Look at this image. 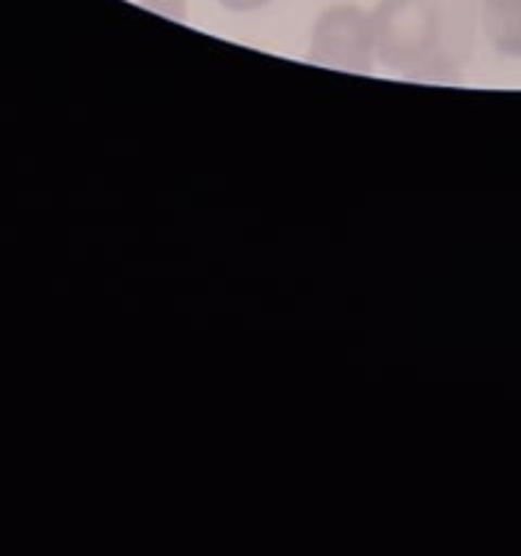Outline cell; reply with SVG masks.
Listing matches in <instances>:
<instances>
[{
  "label": "cell",
  "mask_w": 521,
  "mask_h": 556,
  "mask_svg": "<svg viewBox=\"0 0 521 556\" xmlns=\"http://www.w3.org/2000/svg\"><path fill=\"white\" fill-rule=\"evenodd\" d=\"M372 25L385 68L405 79H454L472 58L481 0H383Z\"/></svg>",
  "instance_id": "cell-1"
},
{
  "label": "cell",
  "mask_w": 521,
  "mask_h": 556,
  "mask_svg": "<svg viewBox=\"0 0 521 556\" xmlns=\"http://www.w3.org/2000/svg\"><path fill=\"white\" fill-rule=\"evenodd\" d=\"M309 58L329 68L367 74L378 58L372 14L351 3L326 9L313 27Z\"/></svg>",
  "instance_id": "cell-2"
},
{
  "label": "cell",
  "mask_w": 521,
  "mask_h": 556,
  "mask_svg": "<svg viewBox=\"0 0 521 556\" xmlns=\"http://www.w3.org/2000/svg\"><path fill=\"white\" fill-rule=\"evenodd\" d=\"M481 30L505 58H521V0H481Z\"/></svg>",
  "instance_id": "cell-3"
},
{
  "label": "cell",
  "mask_w": 521,
  "mask_h": 556,
  "mask_svg": "<svg viewBox=\"0 0 521 556\" xmlns=\"http://www.w3.org/2000/svg\"><path fill=\"white\" fill-rule=\"evenodd\" d=\"M217 3L228 11H237V14H250V11H258L264 5H269L271 0H217Z\"/></svg>",
  "instance_id": "cell-4"
},
{
  "label": "cell",
  "mask_w": 521,
  "mask_h": 556,
  "mask_svg": "<svg viewBox=\"0 0 521 556\" xmlns=\"http://www.w3.org/2000/svg\"><path fill=\"white\" fill-rule=\"evenodd\" d=\"M147 3H150L152 9L161 11V14H166V16H182L185 14L182 0H147Z\"/></svg>",
  "instance_id": "cell-5"
}]
</instances>
